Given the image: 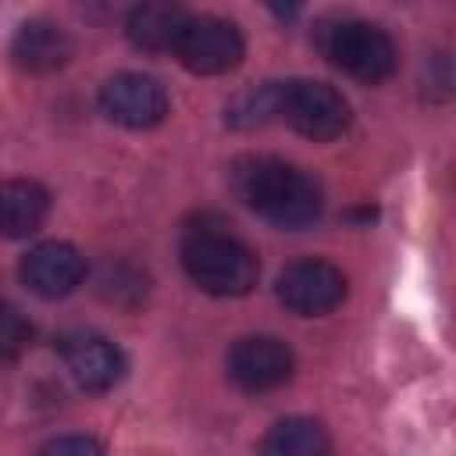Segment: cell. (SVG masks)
Wrapping results in <instances>:
<instances>
[{"label": "cell", "mask_w": 456, "mask_h": 456, "mask_svg": "<svg viewBox=\"0 0 456 456\" xmlns=\"http://www.w3.org/2000/svg\"><path fill=\"white\" fill-rule=\"evenodd\" d=\"M100 110L125 128H153L167 114V93L157 78L139 71H121L103 82L100 89Z\"/></svg>", "instance_id": "obj_7"}, {"label": "cell", "mask_w": 456, "mask_h": 456, "mask_svg": "<svg viewBox=\"0 0 456 456\" xmlns=\"http://www.w3.org/2000/svg\"><path fill=\"white\" fill-rule=\"evenodd\" d=\"M296 356L274 335H246L228 349V378L242 392H271L292 378Z\"/></svg>", "instance_id": "obj_6"}, {"label": "cell", "mask_w": 456, "mask_h": 456, "mask_svg": "<svg viewBox=\"0 0 456 456\" xmlns=\"http://www.w3.org/2000/svg\"><path fill=\"white\" fill-rule=\"evenodd\" d=\"M324 53L331 57V64L338 71H346L349 78L356 82H367V86H378L385 82L395 64H399V53H395V43L385 28L370 25V21H335L324 36Z\"/></svg>", "instance_id": "obj_3"}, {"label": "cell", "mask_w": 456, "mask_h": 456, "mask_svg": "<svg viewBox=\"0 0 456 456\" xmlns=\"http://www.w3.org/2000/svg\"><path fill=\"white\" fill-rule=\"evenodd\" d=\"M82 278H86V256L71 242H39L21 260V281L43 299H61L75 292Z\"/></svg>", "instance_id": "obj_9"}, {"label": "cell", "mask_w": 456, "mask_h": 456, "mask_svg": "<svg viewBox=\"0 0 456 456\" xmlns=\"http://www.w3.org/2000/svg\"><path fill=\"white\" fill-rule=\"evenodd\" d=\"M278 299L303 317H321L346 299V274L328 260H299L278 274Z\"/></svg>", "instance_id": "obj_8"}, {"label": "cell", "mask_w": 456, "mask_h": 456, "mask_svg": "<svg viewBox=\"0 0 456 456\" xmlns=\"http://www.w3.org/2000/svg\"><path fill=\"white\" fill-rule=\"evenodd\" d=\"M274 118L314 142H328L349 128V103L328 82H278Z\"/></svg>", "instance_id": "obj_4"}, {"label": "cell", "mask_w": 456, "mask_h": 456, "mask_svg": "<svg viewBox=\"0 0 456 456\" xmlns=\"http://www.w3.org/2000/svg\"><path fill=\"white\" fill-rule=\"evenodd\" d=\"M274 107H278V82H267V86L239 96L228 107V121L232 125H260V121L274 118Z\"/></svg>", "instance_id": "obj_15"}, {"label": "cell", "mask_w": 456, "mask_h": 456, "mask_svg": "<svg viewBox=\"0 0 456 456\" xmlns=\"http://www.w3.org/2000/svg\"><path fill=\"white\" fill-rule=\"evenodd\" d=\"M39 456H103L100 442L89 435H61L39 449Z\"/></svg>", "instance_id": "obj_17"}, {"label": "cell", "mask_w": 456, "mask_h": 456, "mask_svg": "<svg viewBox=\"0 0 456 456\" xmlns=\"http://www.w3.org/2000/svg\"><path fill=\"white\" fill-rule=\"evenodd\" d=\"M242 50H246L242 32L232 21L210 18V14H200V18L189 14V21H185V28L178 36V46H175L178 61L196 75H224V71H232L242 61Z\"/></svg>", "instance_id": "obj_5"}, {"label": "cell", "mask_w": 456, "mask_h": 456, "mask_svg": "<svg viewBox=\"0 0 456 456\" xmlns=\"http://www.w3.org/2000/svg\"><path fill=\"white\" fill-rule=\"evenodd\" d=\"M260 456H331V438L324 424L310 417H289L267 431Z\"/></svg>", "instance_id": "obj_14"}, {"label": "cell", "mask_w": 456, "mask_h": 456, "mask_svg": "<svg viewBox=\"0 0 456 456\" xmlns=\"http://www.w3.org/2000/svg\"><path fill=\"white\" fill-rule=\"evenodd\" d=\"M75 53V43L71 36L53 25V21H25L18 32H14V43H11V57L21 71L28 75H50L57 68H64Z\"/></svg>", "instance_id": "obj_11"}, {"label": "cell", "mask_w": 456, "mask_h": 456, "mask_svg": "<svg viewBox=\"0 0 456 456\" xmlns=\"http://www.w3.org/2000/svg\"><path fill=\"white\" fill-rule=\"evenodd\" d=\"M185 21H189V14L175 4H139L128 14V39L153 53L175 50Z\"/></svg>", "instance_id": "obj_13"}, {"label": "cell", "mask_w": 456, "mask_h": 456, "mask_svg": "<svg viewBox=\"0 0 456 456\" xmlns=\"http://www.w3.org/2000/svg\"><path fill=\"white\" fill-rule=\"evenodd\" d=\"M185 274L210 296H246L256 285V253L221 228H192L182 239Z\"/></svg>", "instance_id": "obj_2"}, {"label": "cell", "mask_w": 456, "mask_h": 456, "mask_svg": "<svg viewBox=\"0 0 456 456\" xmlns=\"http://www.w3.org/2000/svg\"><path fill=\"white\" fill-rule=\"evenodd\" d=\"M239 192L242 200L271 224L285 232H299L321 217V185L303 171L285 160H249L239 171Z\"/></svg>", "instance_id": "obj_1"}, {"label": "cell", "mask_w": 456, "mask_h": 456, "mask_svg": "<svg viewBox=\"0 0 456 456\" xmlns=\"http://www.w3.org/2000/svg\"><path fill=\"white\" fill-rule=\"evenodd\" d=\"M61 356H64L71 378H75L86 392H107V388L118 385L121 374H125V356H121V349H118L110 338L96 335V331L64 335Z\"/></svg>", "instance_id": "obj_10"}, {"label": "cell", "mask_w": 456, "mask_h": 456, "mask_svg": "<svg viewBox=\"0 0 456 456\" xmlns=\"http://www.w3.org/2000/svg\"><path fill=\"white\" fill-rule=\"evenodd\" d=\"M50 214V192L32 178L0 182V235L28 239Z\"/></svg>", "instance_id": "obj_12"}, {"label": "cell", "mask_w": 456, "mask_h": 456, "mask_svg": "<svg viewBox=\"0 0 456 456\" xmlns=\"http://www.w3.org/2000/svg\"><path fill=\"white\" fill-rule=\"evenodd\" d=\"M28 342H32V324L25 321V314L14 303L0 299V363L14 360Z\"/></svg>", "instance_id": "obj_16"}]
</instances>
